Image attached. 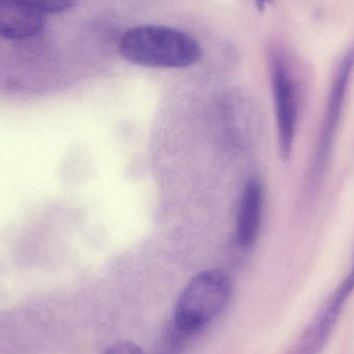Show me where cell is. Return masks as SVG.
I'll use <instances>...</instances> for the list:
<instances>
[{"label":"cell","instance_id":"6da1fadb","mask_svg":"<svg viewBox=\"0 0 354 354\" xmlns=\"http://www.w3.org/2000/svg\"><path fill=\"white\" fill-rule=\"evenodd\" d=\"M118 49L129 62L149 68H187L201 56V48L193 37L162 25L129 29L122 35Z\"/></svg>","mask_w":354,"mask_h":354},{"label":"cell","instance_id":"7a4b0ae2","mask_svg":"<svg viewBox=\"0 0 354 354\" xmlns=\"http://www.w3.org/2000/svg\"><path fill=\"white\" fill-rule=\"evenodd\" d=\"M232 282L220 269H209L194 276L177 299L174 324L185 336L201 332L228 305Z\"/></svg>","mask_w":354,"mask_h":354},{"label":"cell","instance_id":"3957f363","mask_svg":"<svg viewBox=\"0 0 354 354\" xmlns=\"http://www.w3.org/2000/svg\"><path fill=\"white\" fill-rule=\"evenodd\" d=\"M354 69V44L344 54L335 74L334 81L326 101V112L322 129L318 135L315 155L312 158L308 175V189L310 195L317 191L328 168L330 154L336 139L339 122L344 105L345 96L351 82Z\"/></svg>","mask_w":354,"mask_h":354},{"label":"cell","instance_id":"277c9868","mask_svg":"<svg viewBox=\"0 0 354 354\" xmlns=\"http://www.w3.org/2000/svg\"><path fill=\"white\" fill-rule=\"evenodd\" d=\"M354 291V257L348 276L328 297L311 324L286 354H322Z\"/></svg>","mask_w":354,"mask_h":354},{"label":"cell","instance_id":"5b68a950","mask_svg":"<svg viewBox=\"0 0 354 354\" xmlns=\"http://www.w3.org/2000/svg\"><path fill=\"white\" fill-rule=\"evenodd\" d=\"M272 81L278 126L279 149L283 159H288L295 143L299 105L297 85L284 60L279 56L272 58Z\"/></svg>","mask_w":354,"mask_h":354},{"label":"cell","instance_id":"8992f818","mask_svg":"<svg viewBox=\"0 0 354 354\" xmlns=\"http://www.w3.org/2000/svg\"><path fill=\"white\" fill-rule=\"evenodd\" d=\"M46 12L47 3L0 2V35L21 39L37 35L45 26Z\"/></svg>","mask_w":354,"mask_h":354},{"label":"cell","instance_id":"52a82bcc","mask_svg":"<svg viewBox=\"0 0 354 354\" xmlns=\"http://www.w3.org/2000/svg\"><path fill=\"white\" fill-rule=\"evenodd\" d=\"M263 212V188L257 180L245 184L237 213L236 239L241 247H251L257 240Z\"/></svg>","mask_w":354,"mask_h":354},{"label":"cell","instance_id":"ba28073f","mask_svg":"<svg viewBox=\"0 0 354 354\" xmlns=\"http://www.w3.org/2000/svg\"><path fill=\"white\" fill-rule=\"evenodd\" d=\"M102 354H145L140 347L131 342H120L108 347Z\"/></svg>","mask_w":354,"mask_h":354}]
</instances>
